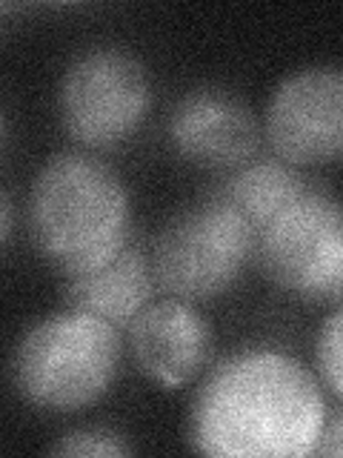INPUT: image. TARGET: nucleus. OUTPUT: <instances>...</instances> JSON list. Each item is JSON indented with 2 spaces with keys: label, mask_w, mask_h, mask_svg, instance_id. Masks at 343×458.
Returning a JSON list of instances; mask_svg holds the SVG:
<instances>
[{
  "label": "nucleus",
  "mask_w": 343,
  "mask_h": 458,
  "mask_svg": "<svg viewBox=\"0 0 343 458\" xmlns=\"http://www.w3.org/2000/svg\"><path fill=\"white\" fill-rule=\"evenodd\" d=\"M255 233L221 198L175 215L157 235L149 267L155 284L180 301L223 295L247 269Z\"/></svg>",
  "instance_id": "obj_4"
},
{
  "label": "nucleus",
  "mask_w": 343,
  "mask_h": 458,
  "mask_svg": "<svg viewBox=\"0 0 343 458\" xmlns=\"http://www.w3.org/2000/svg\"><path fill=\"white\" fill-rule=\"evenodd\" d=\"M132 212L114 169L83 152H63L38 172L29 195V233L38 252L78 276L106 264L129 241Z\"/></svg>",
  "instance_id": "obj_2"
},
{
  "label": "nucleus",
  "mask_w": 343,
  "mask_h": 458,
  "mask_svg": "<svg viewBox=\"0 0 343 458\" xmlns=\"http://www.w3.org/2000/svg\"><path fill=\"white\" fill-rule=\"evenodd\" d=\"M152 106V83L135 55L100 47L78 55L57 86V112L71 140L112 149L132 138Z\"/></svg>",
  "instance_id": "obj_5"
},
{
  "label": "nucleus",
  "mask_w": 343,
  "mask_h": 458,
  "mask_svg": "<svg viewBox=\"0 0 343 458\" xmlns=\"http://www.w3.org/2000/svg\"><path fill=\"white\" fill-rule=\"evenodd\" d=\"M126 329L138 367L163 386L189 384L209 361L212 329L189 301L146 304Z\"/></svg>",
  "instance_id": "obj_9"
},
{
  "label": "nucleus",
  "mask_w": 343,
  "mask_h": 458,
  "mask_svg": "<svg viewBox=\"0 0 343 458\" xmlns=\"http://www.w3.org/2000/svg\"><path fill=\"white\" fill-rule=\"evenodd\" d=\"M304 192L306 183L295 166L275 161V157H261V161H247L229 172L214 198H221L229 209L238 212L257 235Z\"/></svg>",
  "instance_id": "obj_11"
},
{
  "label": "nucleus",
  "mask_w": 343,
  "mask_h": 458,
  "mask_svg": "<svg viewBox=\"0 0 343 458\" xmlns=\"http://www.w3.org/2000/svg\"><path fill=\"white\" fill-rule=\"evenodd\" d=\"M155 276L149 267V255L129 241L106 264L89 272H78V276H66L63 304L71 312L92 315V318L106 321L114 329H123L149 304Z\"/></svg>",
  "instance_id": "obj_10"
},
{
  "label": "nucleus",
  "mask_w": 343,
  "mask_h": 458,
  "mask_svg": "<svg viewBox=\"0 0 343 458\" xmlns=\"http://www.w3.org/2000/svg\"><path fill=\"white\" fill-rule=\"evenodd\" d=\"M52 455H69V458H123L132 453V447L123 441V436L112 427H78L69 429L57 438L52 447Z\"/></svg>",
  "instance_id": "obj_12"
},
{
  "label": "nucleus",
  "mask_w": 343,
  "mask_h": 458,
  "mask_svg": "<svg viewBox=\"0 0 343 458\" xmlns=\"http://www.w3.org/2000/svg\"><path fill=\"white\" fill-rule=\"evenodd\" d=\"M14 233V204L12 198L0 190V252L6 250V243L12 241Z\"/></svg>",
  "instance_id": "obj_15"
},
{
  "label": "nucleus",
  "mask_w": 343,
  "mask_h": 458,
  "mask_svg": "<svg viewBox=\"0 0 343 458\" xmlns=\"http://www.w3.org/2000/svg\"><path fill=\"white\" fill-rule=\"evenodd\" d=\"M121 369V335L106 321L63 310L29 327L12 352V384L38 410L71 412L109 393Z\"/></svg>",
  "instance_id": "obj_3"
},
{
  "label": "nucleus",
  "mask_w": 343,
  "mask_h": 458,
  "mask_svg": "<svg viewBox=\"0 0 343 458\" xmlns=\"http://www.w3.org/2000/svg\"><path fill=\"white\" fill-rule=\"evenodd\" d=\"M257 123L243 100L226 89L186 92L169 112V140L175 152L195 166L232 172L252 161L257 149Z\"/></svg>",
  "instance_id": "obj_8"
},
{
  "label": "nucleus",
  "mask_w": 343,
  "mask_h": 458,
  "mask_svg": "<svg viewBox=\"0 0 343 458\" xmlns=\"http://www.w3.org/2000/svg\"><path fill=\"white\" fill-rule=\"evenodd\" d=\"M326 421L312 372L272 350H243L214 367L192 401L189 441L212 458H306Z\"/></svg>",
  "instance_id": "obj_1"
},
{
  "label": "nucleus",
  "mask_w": 343,
  "mask_h": 458,
  "mask_svg": "<svg viewBox=\"0 0 343 458\" xmlns=\"http://www.w3.org/2000/svg\"><path fill=\"white\" fill-rule=\"evenodd\" d=\"M340 324H343V312L335 307V312L329 315L326 324L321 327L318 335V369H321V381L329 386V393L340 395L343 393V358H340Z\"/></svg>",
  "instance_id": "obj_13"
},
{
  "label": "nucleus",
  "mask_w": 343,
  "mask_h": 458,
  "mask_svg": "<svg viewBox=\"0 0 343 458\" xmlns=\"http://www.w3.org/2000/svg\"><path fill=\"white\" fill-rule=\"evenodd\" d=\"M266 278L306 301H332L343 286V221L332 195L309 190L255 235Z\"/></svg>",
  "instance_id": "obj_6"
},
{
  "label": "nucleus",
  "mask_w": 343,
  "mask_h": 458,
  "mask_svg": "<svg viewBox=\"0 0 343 458\" xmlns=\"http://www.w3.org/2000/svg\"><path fill=\"white\" fill-rule=\"evenodd\" d=\"M4 138H6V118H4V109H0V147H4Z\"/></svg>",
  "instance_id": "obj_16"
},
{
  "label": "nucleus",
  "mask_w": 343,
  "mask_h": 458,
  "mask_svg": "<svg viewBox=\"0 0 343 458\" xmlns=\"http://www.w3.org/2000/svg\"><path fill=\"white\" fill-rule=\"evenodd\" d=\"M314 453H321L326 458H340V453H343V419H340V412L326 415Z\"/></svg>",
  "instance_id": "obj_14"
},
{
  "label": "nucleus",
  "mask_w": 343,
  "mask_h": 458,
  "mask_svg": "<svg viewBox=\"0 0 343 458\" xmlns=\"http://www.w3.org/2000/svg\"><path fill=\"white\" fill-rule=\"evenodd\" d=\"M264 132L283 164H332L343 149V75L312 66L278 83L266 106Z\"/></svg>",
  "instance_id": "obj_7"
}]
</instances>
